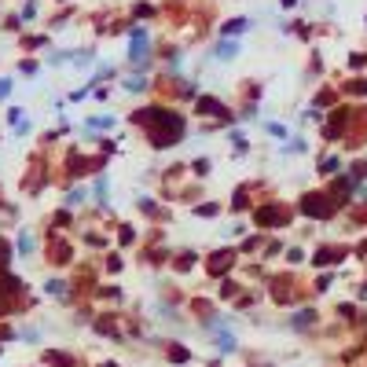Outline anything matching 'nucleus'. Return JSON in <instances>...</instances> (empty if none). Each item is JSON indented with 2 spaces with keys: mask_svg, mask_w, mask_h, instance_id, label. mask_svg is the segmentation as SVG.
<instances>
[{
  "mask_svg": "<svg viewBox=\"0 0 367 367\" xmlns=\"http://www.w3.org/2000/svg\"><path fill=\"white\" fill-rule=\"evenodd\" d=\"M52 257H55V261H66V257H70V246H63V242H55V246H52Z\"/></svg>",
  "mask_w": 367,
  "mask_h": 367,
  "instance_id": "obj_7",
  "label": "nucleus"
},
{
  "mask_svg": "<svg viewBox=\"0 0 367 367\" xmlns=\"http://www.w3.org/2000/svg\"><path fill=\"white\" fill-rule=\"evenodd\" d=\"M198 111H202V114H224V106L217 99H198Z\"/></svg>",
  "mask_w": 367,
  "mask_h": 367,
  "instance_id": "obj_6",
  "label": "nucleus"
},
{
  "mask_svg": "<svg viewBox=\"0 0 367 367\" xmlns=\"http://www.w3.org/2000/svg\"><path fill=\"white\" fill-rule=\"evenodd\" d=\"M125 85H129V92H140V88H143V78H129Z\"/></svg>",
  "mask_w": 367,
  "mask_h": 367,
  "instance_id": "obj_12",
  "label": "nucleus"
},
{
  "mask_svg": "<svg viewBox=\"0 0 367 367\" xmlns=\"http://www.w3.org/2000/svg\"><path fill=\"white\" fill-rule=\"evenodd\" d=\"M140 121L151 125V143L155 147H173L183 132V118L162 111V106H151V111H140Z\"/></svg>",
  "mask_w": 367,
  "mask_h": 367,
  "instance_id": "obj_1",
  "label": "nucleus"
},
{
  "mask_svg": "<svg viewBox=\"0 0 367 367\" xmlns=\"http://www.w3.org/2000/svg\"><path fill=\"white\" fill-rule=\"evenodd\" d=\"M257 224H286V213L279 209V206H268V209H261V213H257Z\"/></svg>",
  "mask_w": 367,
  "mask_h": 367,
  "instance_id": "obj_3",
  "label": "nucleus"
},
{
  "mask_svg": "<svg viewBox=\"0 0 367 367\" xmlns=\"http://www.w3.org/2000/svg\"><path fill=\"white\" fill-rule=\"evenodd\" d=\"M319 169H323V173H334V169H338V158H323V165H319Z\"/></svg>",
  "mask_w": 367,
  "mask_h": 367,
  "instance_id": "obj_10",
  "label": "nucleus"
},
{
  "mask_svg": "<svg viewBox=\"0 0 367 367\" xmlns=\"http://www.w3.org/2000/svg\"><path fill=\"white\" fill-rule=\"evenodd\" d=\"M143 55H147V37L140 33V29H136V33H132V59H136V63H140Z\"/></svg>",
  "mask_w": 367,
  "mask_h": 367,
  "instance_id": "obj_5",
  "label": "nucleus"
},
{
  "mask_svg": "<svg viewBox=\"0 0 367 367\" xmlns=\"http://www.w3.org/2000/svg\"><path fill=\"white\" fill-rule=\"evenodd\" d=\"M301 209L309 213V217H331L334 202H331L327 195H305V198H301Z\"/></svg>",
  "mask_w": 367,
  "mask_h": 367,
  "instance_id": "obj_2",
  "label": "nucleus"
},
{
  "mask_svg": "<svg viewBox=\"0 0 367 367\" xmlns=\"http://www.w3.org/2000/svg\"><path fill=\"white\" fill-rule=\"evenodd\" d=\"M232 261H235V257L224 250V253H217V257H209V272H217V275H221V272L232 268Z\"/></svg>",
  "mask_w": 367,
  "mask_h": 367,
  "instance_id": "obj_4",
  "label": "nucleus"
},
{
  "mask_svg": "<svg viewBox=\"0 0 367 367\" xmlns=\"http://www.w3.org/2000/svg\"><path fill=\"white\" fill-rule=\"evenodd\" d=\"M19 250H22V253H29V250H33V239L22 235V239H19Z\"/></svg>",
  "mask_w": 367,
  "mask_h": 367,
  "instance_id": "obj_11",
  "label": "nucleus"
},
{
  "mask_svg": "<svg viewBox=\"0 0 367 367\" xmlns=\"http://www.w3.org/2000/svg\"><path fill=\"white\" fill-rule=\"evenodd\" d=\"M239 29H246V19H235V22H228V26H224V33H239Z\"/></svg>",
  "mask_w": 367,
  "mask_h": 367,
  "instance_id": "obj_9",
  "label": "nucleus"
},
{
  "mask_svg": "<svg viewBox=\"0 0 367 367\" xmlns=\"http://www.w3.org/2000/svg\"><path fill=\"white\" fill-rule=\"evenodd\" d=\"M106 367H114V363H106Z\"/></svg>",
  "mask_w": 367,
  "mask_h": 367,
  "instance_id": "obj_13",
  "label": "nucleus"
},
{
  "mask_svg": "<svg viewBox=\"0 0 367 367\" xmlns=\"http://www.w3.org/2000/svg\"><path fill=\"white\" fill-rule=\"evenodd\" d=\"M217 55H221V59H232V55H235V41H224L221 48H217Z\"/></svg>",
  "mask_w": 367,
  "mask_h": 367,
  "instance_id": "obj_8",
  "label": "nucleus"
}]
</instances>
